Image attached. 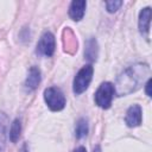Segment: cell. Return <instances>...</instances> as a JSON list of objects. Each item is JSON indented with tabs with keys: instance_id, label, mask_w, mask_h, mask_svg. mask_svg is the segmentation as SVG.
<instances>
[{
	"instance_id": "6da1fadb",
	"label": "cell",
	"mask_w": 152,
	"mask_h": 152,
	"mask_svg": "<svg viewBox=\"0 0 152 152\" xmlns=\"http://www.w3.org/2000/svg\"><path fill=\"white\" fill-rule=\"evenodd\" d=\"M150 72V69L146 64H137L126 69L116 81V89L119 96L131 94L140 88L145 76Z\"/></svg>"
},
{
	"instance_id": "7a4b0ae2",
	"label": "cell",
	"mask_w": 152,
	"mask_h": 152,
	"mask_svg": "<svg viewBox=\"0 0 152 152\" xmlns=\"http://www.w3.org/2000/svg\"><path fill=\"white\" fill-rule=\"evenodd\" d=\"M93 72H94V69L90 64L84 65L82 69L78 70V72L74 78V84H72V89L76 95H80L87 90V88L91 82Z\"/></svg>"
},
{
	"instance_id": "3957f363",
	"label": "cell",
	"mask_w": 152,
	"mask_h": 152,
	"mask_svg": "<svg viewBox=\"0 0 152 152\" xmlns=\"http://www.w3.org/2000/svg\"><path fill=\"white\" fill-rule=\"evenodd\" d=\"M44 100L48 107L53 112L62 110L65 107V96L57 87L46 88L44 90Z\"/></svg>"
},
{
	"instance_id": "277c9868",
	"label": "cell",
	"mask_w": 152,
	"mask_h": 152,
	"mask_svg": "<svg viewBox=\"0 0 152 152\" xmlns=\"http://www.w3.org/2000/svg\"><path fill=\"white\" fill-rule=\"evenodd\" d=\"M114 93H115V87L110 82L101 83V86L97 88L95 93V103L103 109L109 108L112 104Z\"/></svg>"
},
{
	"instance_id": "5b68a950",
	"label": "cell",
	"mask_w": 152,
	"mask_h": 152,
	"mask_svg": "<svg viewBox=\"0 0 152 152\" xmlns=\"http://www.w3.org/2000/svg\"><path fill=\"white\" fill-rule=\"evenodd\" d=\"M55 46H56L55 36L51 32H45L40 37L38 44H37V51L40 55H44V56L50 57L55 52Z\"/></svg>"
},
{
	"instance_id": "8992f818",
	"label": "cell",
	"mask_w": 152,
	"mask_h": 152,
	"mask_svg": "<svg viewBox=\"0 0 152 152\" xmlns=\"http://www.w3.org/2000/svg\"><path fill=\"white\" fill-rule=\"evenodd\" d=\"M126 125L128 127H137L141 124V107L139 104H133L128 108L125 118Z\"/></svg>"
},
{
	"instance_id": "52a82bcc",
	"label": "cell",
	"mask_w": 152,
	"mask_h": 152,
	"mask_svg": "<svg viewBox=\"0 0 152 152\" xmlns=\"http://www.w3.org/2000/svg\"><path fill=\"white\" fill-rule=\"evenodd\" d=\"M86 7H87V2L84 0H75L70 4L69 7V15L72 20L75 21H80L86 12Z\"/></svg>"
},
{
	"instance_id": "ba28073f",
	"label": "cell",
	"mask_w": 152,
	"mask_h": 152,
	"mask_svg": "<svg viewBox=\"0 0 152 152\" xmlns=\"http://www.w3.org/2000/svg\"><path fill=\"white\" fill-rule=\"evenodd\" d=\"M150 21H151V8L145 7L139 14V31L141 34L147 36L150 32Z\"/></svg>"
},
{
	"instance_id": "9c48e42d",
	"label": "cell",
	"mask_w": 152,
	"mask_h": 152,
	"mask_svg": "<svg viewBox=\"0 0 152 152\" xmlns=\"http://www.w3.org/2000/svg\"><path fill=\"white\" fill-rule=\"evenodd\" d=\"M40 82V70L36 66H32L28 71V76L26 78V82H25V86H26V89L28 90H34L38 84Z\"/></svg>"
},
{
	"instance_id": "30bf717a",
	"label": "cell",
	"mask_w": 152,
	"mask_h": 152,
	"mask_svg": "<svg viewBox=\"0 0 152 152\" xmlns=\"http://www.w3.org/2000/svg\"><path fill=\"white\" fill-rule=\"evenodd\" d=\"M7 124L8 119L6 114L0 113V152H2L6 144V133H7Z\"/></svg>"
},
{
	"instance_id": "8fae6325",
	"label": "cell",
	"mask_w": 152,
	"mask_h": 152,
	"mask_svg": "<svg viewBox=\"0 0 152 152\" xmlns=\"http://www.w3.org/2000/svg\"><path fill=\"white\" fill-rule=\"evenodd\" d=\"M86 58L90 62L95 61L96 59V56H97V43L94 38L89 39L87 42V48H86Z\"/></svg>"
},
{
	"instance_id": "7c38bea8",
	"label": "cell",
	"mask_w": 152,
	"mask_h": 152,
	"mask_svg": "<svg viewBox=\"0 0 152 152\" xmlns=\"http://www.w3.org/2000/svg\"><path fill=\"white\" fill-rule=\"evenodd\" d=\"M88 133V121L84 118H81L75 127V135L77 139H81L83 137H86Z\"/></svg>"
},
{
	"instance_id": "4fadbf2b",
	"label": "cell",
	"mask_w": 152,
	"mask_h": 152,
	"mask_svg": "<svg viewBox=\"0 0 152 152\" xmlns=\"http://www.w3.org/2000/svg\"><path fill=\"white\" fill-rule=\"evenodd\" d=\"M20 131H21V125H20V121L18 119H15L12 125H11V128H10V139L12 142H17L19 137H20Z\"/></svg>"
},
{
	"instance_id": "5bb4252c",
	"label": "cell",
	"mask_w": 152,
	"mask_h": 152,
	"mask_svg": "<svg viewBox=\"0 0 152 152\" xmlns=\"http://www.w3.org/2000/svg\"><path fill=\"white\" fill-rule=\"evenodd\" d=\"M121 5H122V1H120V0L106 1V7H107V11H108L109 13H114V12H116V11L120 8Z\"/></svg>"
},
{
	"instance_id": "9a60e30c",
	"label": "cell",
	"mask_w": 152,
	"mask_h": 152,
	"mask_svg": "<svg viewBox=\"0 0 152 152\" xmlns=\"http://www.w3.org/2000/svg\"><path fill=\"white\" fill-rule=\"evenodd\" d=\"M150 88H151V80H148V81H147V83H146V94H147V96H151Z\"/></svg>"
},
{
	"instance_id": "2e32d148",
	"label": "cell",
	"mask_w": 152,
	"mask_h": 152,
	"mask_svg": "<svg viewBox=\"0 0 152 152\" xmlns=\"http://www.w3.org/2000/svg\"><path fill=\"white\" fill-rule=\"evenodd\" d=\"M74 152H87V150H86L83 146H80V147H77V148H76Z\"/></svg>"
},
{
	"instance_id": "e0dca14e",
	"label": "cell",
	"mask_w": 152,
	"mask_h": 152,
	"mask_svg": "<svg viewBox=\"0 0 152 152\" xmlns=\"http://www.w3.org/2000/svg\"><path fill=\"white\" fill-rule=\"evenodd\" d=\"M23 152H26V151H25V150H23Z\"/></svg>"
}]
</instances>
